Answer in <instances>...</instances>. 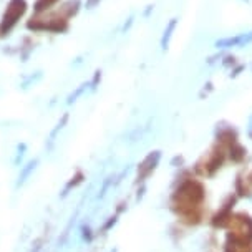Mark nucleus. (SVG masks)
<instances>
[{"label": "nucleus", "instance_id": "nucleus-1", "mask_svg": "<svg viewBox=\"0 0 252 252\" xmlns=\"http://www.w3.org/2000/svg\"><path fill=\"white\" fill-rule=\"evenodd\" d=\"M202 201H204V188L199 181L189 178L179 184L173 192L171 206L181 219L188 224H199L202 220Z\"/></svg>", "mask_w": 252, "mask_h": 252}, {"label": "nucleus", "instance_id": "nucleus-2", "mask_svg": "<svg viewBox=\"0 0 252 252\" xmlns=\"http://www.w3.org/2000/svg\"><path fill=\"white\" fill-rule=\"evenodd\" d=\"M80 10V0H68L57 10L43 13H33L27 22V29L33 32H50V33H63L70 29V20Z\"/></svg>", "mask_w": 252, "mask_h": 252}, {"label": "nucleus", "instance_id": "nucleus-3", "mask_svg": "<svg viewBox=\"0 0 252 252\" xmlns=\"http://www.w3.org/2000/svg\"><path fill=\"white\" fill-rule=\"evenodd\" d=\"M27 8H29L27 0H10L7 3V8L2 15V20H0V38L7 37L15 29L17 24L24 19Z\"/></svg>", "mask_w": 252, "mask_h": 252}, {"label": "nucleus", "instance_id": "nucleus-4", "mask_svg": "<svg viewBox=\"0 0 252 252\" xmlns=\"http://www.w3.org/2000/svg\"><path fill=\"white\" fill-rule=\"evenodd\" d=\"M224 150L222 145L216 146L214 150H211L208 155H204L199 159V163L196 164V171L201 176H213L224 163Z\"/></svg>", "mask_w": 252, "mask_h": 252}, {"label": "nucleus", "instance_id": "nucleus-5", "mask_svg": "<svg viewBox=\"0 0 252 252\" xmlns=\"http://www.w3.org/2000/svg\"><path fill=\"white\" fill-rule=\"evenodd\" d=\"M159 158H161L159 151L151 153V155H148L145 158V161H143V163L139 164V168H138V181H145V179L150 176L153 171L156 169L158 163H159Z\"/></svg>", "mask_w": 252, "mask_h": 252}, {"label": "nucleus", "instance_id": "nucleus-6", "mask_svg": "<svg viewBox=\"0 0 252 252\" xmlns=\"http://www.w3.org/2000/svg\"><path fill=\"white\" fill-rule=\"evenodd\" d=\"M58 2H60V0H35L33 12L35 13H43V12H48V10H53Z\"/></svg>", "mask_w": 252, "mask_h": 252}, {"label": "nucleus", "instance_id": "nucleus-7", "mask_svg": "<svg viewBox=\"0 0 252 252\" xmlns=\"http://www.w3.org/2000/svg\"><path fill=\"white\" fill-rule=\"evenodd\" d=\"M82 181H83V174H80V173H78L75 178H71V181H68V184H66L65 192H63V194H68V191H70V189H71V188H75L76 184H80Z\"/></svg>", "mask_w": 252, "mask_h": 252}, {"label": "nucleus", "instance_id": "nucleus-8", "mask_svg": "<svg viewBox=\"0 0 252 252\" xmlns=\"http://www.w3.org/2000/svg\"><path fill=\"white\" fill-rule=\"evenodd\" d=\"M98 2H100V0H88V7H93V5H96Z\"/></svg>", "mask_w": 252, "mask_h": 252}, {"label": "nucleus", "instance_id": "nucleus-9", "mask_svg": "<svg viewBox=\"0 0 252 252\" xmlns=\"http://www.w3.org/2000/svg\"><path fill=\"white\" fill-rule=\"evenodd\" d=\"M247 179H249V183L252 184V173H251V176H249V178H247Z\"/></svg>", "mask_w": 252, "mask_h": 252}]
</instances>
